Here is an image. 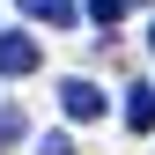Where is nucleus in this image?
<instances>
[{
	"mask_svg": "<svg viewBox=\"0 0 155 155\" xmlns=\"http://www.w3.org/2000/svg\"><path fill=\"white\" fill-rule=\"evenodd\" d=\"M59 111H67V118H104V89H96V81H81V74H74V81H59Z\"/></svg>",
	"mask_w": 155,
	"mask_h": 155,
	"instance_id": "f03ea898",
	"label": "nucleus"
},
{
	"mask_svg": "<svg viewBox=\"0 0 155 155\" xmlns=\"http://www.w3.org/2000/svg\"><path fill=\"white\" fill-rule=\"evenodd\" d=\"M133 8V0H89V15H96V22H104V30H118V15Z\"/></svg>",
	"mask_w": 155,
	"mask_h": 155,
	"instance_id": "423d86ee",
	"label": "nucleus"
},
{
	"mask_svg": "<svg viewBox=\"0 0 155 155\" xmlns=\"http://www.w3.org/2000/svg\"><path fill=\"white\" fill-rule=\"evenodd\" d=\"M126 126L133 133H155V89H126Z\"/></svg>",
	"mask_w": 155,
	"mask_h": 155,
	"instance_id": "7ed1b4c3",
	"label": "nucleus"
},
{
	"mask_svg": "<svg viewBox=\"0 0 155 155\" xmlns=\"http://www.w3.org/2000/svg\"><path fill=\"white\" fill-rule=\"evenodd\" d=\"M148 52H155V30H148Z\"/></svg>",
	"mask_w": 155,
	"mask_h": 155,
	"instance_id": "6e6552de",
	"label": "nucleus"
},
{
	"mask_svg": "<svg viewBox=\"0 0 155 155\" xmlns=\"http://www.w3.org/2000/svg\"><path fill=\"white\" fill-rule=\"evenodd\" d=\"M37 59H45V52H37V37L0 30V74H15V81H22V74H37Z\"/></svg>",
	"mask_w": 155,
	"mask_h": 155,
	"instance_id": "f257e3e1",
	"label": "nucleus"
},
{
	"mask_svg": "<svg viewBox=\"0 0 155 155\" xmlns=\"http://www.w3.org/2000/svg\"><path fill=\"white\" fill-rule=\"evenodd\" d=\"M15 140H22V111H15V104H0V148H15Z\"/></svg>",
	"mask_w": 155,
	"mask_h": 155,
	"instance_id": "39448f33",
	"label": "nucleus"
},
{
	"mask_svg": "<svg viewBox=\"0 0 155 155\" xmlns=\"http://www.w3.org/2000/svg\"><path fill=\"white\" fill-rule=\"evenodd\" d=\"M22 8L37 15V22H52V30H67L74 15H81V8H74V0H22Z\"/></svg>",
	"mask_w": 155,
	"mask_h": 155,
	"instance_id": "20e7f679",
	"label": "nucleus"
},
{
	"mask_svg": "<svg viewBox=\"0 0 155 155\" xmlns=\"http://www.w3.org/2000/svg\"><path fill=\"white\" fill-rule=\"evenodd\" d=\"M37 155H74V140H67V133H45V140H37Z\"/></svg>",
	"mask_w": 155,
	"mask_h": 155,
	"instance_id": "0eeeda50",
	"label": "nucleus"
}]
</instances>
